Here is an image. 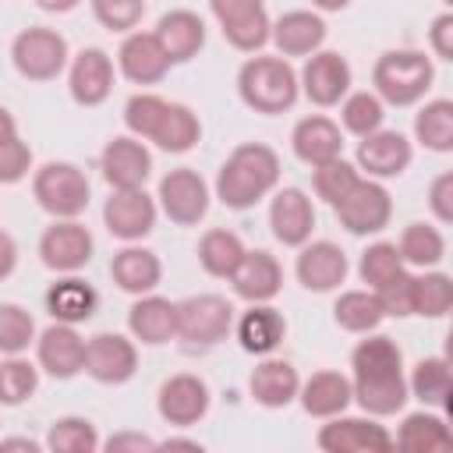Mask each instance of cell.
<instances>
[{"mask_svg": "<svg viewBox=\"0 0 453 453\" xmlns=\"http://www.w3.org/2000/svg\"><path fill=\"white\" fill-rule=\"evenodd\" d=\"M248 389H251V400L269 407V411H280L287 403L297 400V389H301V375L290 361L283 357H262L255 368H251V379H248Z\"/></svg>", "mask_w": 453, "mask_h": 453, "instance_id": "27", "label": "cell"}, {"mask_svg": "<svg viewBox=\"0 0 453 453\" xmlns=\"http://www.w3.org/2000/svg\"><path fill=\"white\" fill-rule=\"evenodd\" d=\"M411 283H414V276L403 269V273L393 276L389 283L375 287V297H379L382 315H393V319H407V315H411Z\"/></svg>", "mask_w": 453, "mask_h": 453, "instance_id": "50", "label": "cell"}, {"mask_svg": "<svg viewBox=\"0 0 453 453\" xmlns=\"http://www.w3.org/2000/svg\"><path fill=\"white\" fill-rule=\"evenodd\" d=\"M110 276H113V283H117L124 294H134V297H138V294H152V290L159 287V280H163V262H159L156 251L127 244V248H120V251L113 255Z\"/></svg>", "mask_w": 453, "mask_h": 453, "instance_id": "31", "label": "cell"}, {"mask_svg": "<svg viewBox=\"0 0 453 453\" xmlns=\"http://www.w3.org/2000/svg\"><path fill=\"white\" fill-rule=\"evenodd\" d=\"M333 319L347 333H372V329H379V322L386 315L379 308L375 290H343L333 304Z\"/></svg>", "mask_w": 453, "mask_h": 453, "instance_id": "40", "label": "cell"}, {"mask_svg": "<svg viewBox=\"0 0 453 453\" xmlns=\"http://www.w3.org/2000/svg\"><path fill=\"white\" fill-rule=\"evenodd\" d=\"M428 46L439 60H453V14L442 11L428 28Z\"/></svg>", "mask_w": 453, "mask_h": 453, "instance_id": "53", "label": "cell"}, {"mask_svg": "<svg viewBox=\"0 0 453 453\" xmlns=\"http://www.w3.org/2000/svg\"><path fill=\"white\" fill-rule=\"evenodd\" d=\"M99 170H103V180L113 188V191H131V188H145L149 173H152V152L145 149L142 138L134 134H120V138H110L103 156H99Z\"/></svg>", "mask_w": 453, "mask_h": 453, "instance_id": "15", "label": "cell"}, {"mask_svg": "<svg viewBox=\"0 0 453 453\" xmlns=\"http://www.w3.org/2000/svg\"><path fill=\"white\" fill-rule=\"evenodd\" d=\"M350 85H354V71L347 57L333 50H315L297 74V88L315 106H336L350 92Z\"/></svg>", "mask_w": 453, "mask_h": 453, "instance_id": "10", "label": "cell"}, {"mask_svg": "<svg viewBox=\"0 0 453 453\" xmlns=\"http://www.w3.org/2000/svg\"><path fill=\"white\" fill-rule=\"evenodd\" d=\"M152 35L159 39V46L170 57V64H188L205 46V21L195 11L177 7V11H166L156 21V32Z\"/></svg>", "mask_w": 453, "mask_h": 453, "instance_id": "28", "label": "cell"}, {"mask_svg": "<svg viewBox=\"0 0 453 453\" xmlns=\"http://www.w3.org/2000/svg\"><path fill=\"white\" fill-rule=\"evenodd\" d=\"M92 234L78 219H53L39 237V258L53 273H78L92 258Z\"/></svg>", "mask_w": 453, "mask_h": 453, "instance_id": "12", "label": "cell"}, {"mask_svg": "<svg viewBox=\"0 0 453 453\" xmlns=\"http://www.w3.org/2000/svg\"><path fill=\"white\" fill-rule=\"evenodd\" d=\"M411 156H414V149H411L407 134L389 131V127H379L357 142V170H365L372 180L400 177L411 166Z\"/></svg>", "mask_w": 453, "mask_h": 453, "instance_id": "18", "label": "cell"}, {"mask_svg": "<svg viewBox=\"0 0 453 453\" xmlns=\"http://www.w3.org/2000/svg\"><path fill=\"white\" fill-rule=\"evenodd\" d=\"M414 138L428 152H449L453 149V103L449 99H428L414 113Z\"/></svg>", "mask_w": 453, "mask_h": 453, "instance_id": "39", "label": "cell"}, {"mask_svg": "<svg viewBox=\"0 0 453 453\" xmlns=\"http://www.w3.org/2000/svg\"><path fill=\"white\" fill-rule=\"evenodd\" d=\"M209 386L205 379L191 375V372H177L170 375L163 386H159V396H156V411L166 425H177V428H191L198 425L205 414H209Z\"/></svg>", "mask_w": 453, "mask_h": 453, "instance_id": "14", "label": "cell"}, {"mask_svg": "<svg viewBox=\"0 0 453 453\" xmlns=\"http://www.w3.org/2000/svg\"><path fill=\"white\" fill-rule=\"evenodd\" d=\"M106 449L110 453H117V449H156V439H149V435H142V432H120V435H110L106 439Z\"/></svg>", "mask_w": 453, "mask_h": 453, "instance_id": "54", "label": "cell"}, {"mask_svg": "<svg viewBox=\"0 0 453 453\" xmlns=\"http://www.w3.org/2000/svg\"><path fill=\"white\" fill-rule=\"evenodd\" d=\"M35 361L53 379H74L85 368V340L74 326L53 322L35 336Z\"/></svg>", "mask_w": 453, "mask_h": 453, "instance_id": "19", "label": "cell"}, {"mask_svg": "<svg viewBox=\"0 0 453 453\" xmlns=\"http://www.w3.org/2000/svg\"><path fill=\"white\" fill-rule=\"evenodd\" d=\"M14 134H18V120H14V113L7 106H0V145L11 142Z\"/></svg>", "mask_w": 453, "mask_h": 453, "instance_id": "56", "label": "cell"}, {"mask_svg": "<svg viewBox=\"0 0 453 453\" xmlns=\"http://www.w3.org/2000/svg\"><path fill=\"white\" fill-rule=\"evenodd\" d=\"M32 170V149L18 134L0 145V184H18Z\"/></svg>", "mask_w": 453, "mask_h": 453, "instance_id": "51", "label": "cell"}, {"mask_svg": "<svg viewBox=\"0 0 453 453\" xmlns=\"http://www.w3.org/2000/svg\"><path fill=\"white\" fill-rule=\"evenodd\" d=\"M156 198H159V209L166 212V219L177 226H195L209 212V184L191 166H177V170L163 173Z\"/></svg>", "mask_w": 453, "mask_h": 453, "instance_id": "8", "label": "cell"}, {"mask_svg": "<svg viewBox=\"0 0 453 453\" xmlns=\"http://www.w3.org/2000/svg\"><path fill=\"white\" fill-rule=\"evenodd\" d=\"M435 81V67L421 50H389L372 67L375 96L386 106H414Z\"/></svg>", "mask_w": 453, "mask_h": 453, "instance_id": "3", "label": "cell"}, {"mask_svg": "<svg viewBox=\"0 0 453 453\" xmlns=\"http://www.w3.org/2000/svg\"><path fill=\"white\" fill-rule=\"evenodd\" d=\"M14 265H18V244L7 230H0V280H7L14 273Z\"/></svg>", "mask_w": 453, "mask_h": 453, "instance_id": "55", "label": "cell"}, {"mask_svg": "<svg viewBox=\"0 0 453 453\" xmlns=\"http://www.w3.org/2000/svg\"><path fill=\"white\" fill-rule=\"evenodd\" d=\"M347 269H350L347 251L333 241H304L297 251V262H294L297 283L315 294L340 290V283L347 280Z\"/></svg>", "mask_w": 453, "mask_h": 453, "instance_id": "16", "label": "cell"}, {"mask_svg": "<svg viewBox=\"0 0 453 453\" xmlns=\"http://www.w3.org/2000/svg\"><path fill=\"white\" fill-rule=\"evenodd\" d=\"M393 446L411 449V453H432V449H449L453 446V432L446 425V418L432 414V411H414L400 421Z\"/></svg>", "mask_w": 453, "mask_h": 453, "instance_id": "34", "label": "cell"}, {"mask_svg": "<svg viewBox=\"0 0 453 453\" xmlns=\"http://www.w3.org/2000/svg\"><path fill=\"white\" fill-rule=\"evenodd\" d=\"M428 209H432V216L446 226V223H453V173L449 170H442L432 184H428Z\"/></svg>", "mask_w": 453, "mask_h": 453, "instance_id": "52", "label": "cell"}, {"mask_svg": "<svg viewBox=\"0 0 453 453\" xmlns=\"http://www.w3.org/2000/svg\"><path fill=\"white\" fill-rule=\"evenodd\" d=\"M32 195H35L39 209L50 212L53 219H78L88 209L92 188H88V177L81 173V166L46 163L32 177Z\"/></svg>", "mask_w": 453, "mask_h": 453, "instance_id": "4", "label": "cell"}, {"mask_svg": "<svg viewBox=\"0 0 453 453\" xmlns=\"http://www.w3.org/2000/svg\"><path fill=\"white\" fill-rule=\"evenodd\" d=\"M297 400H301V407H304L311 418H333V414H343V411L350 407V400H354V393H350V379L340 375V372H329V368H326V372H315L311 379L301 382Z\"/></svg>", "mask_w": 453, "mask_h": 453, "instance_id": "33", "label": "cell"}, {"mask_svg": "<svg viewBox=\"0 0 453 453\" xmlns=\"http://www.w3.org/2000/svg\"><path fill=\"white\" fill-rule=\"evenodd\" d=\"M103 386H120L138 372V347L124 333H96L85 340V368Z\"/></svg>", "mask_w": 453, "mask_h": 453, "instance_id": "13", "label": "cell"}, {"mask_svg": "<svg viewBox=\"0 0 453 453\" xmlns=\"http://www.w3.org/2000/svg\"><path fill=\"white\" fill-rule=\"evenodd\" d=\"M234 333H237V343H241L244 354L265 357V354H273V350L283 343L287 322H283V315H280L269 301H262V304H251V308L234 322Z\"/></svg>", "mask_w": 453, "mask_h": 453, "instance_id": "29", "label": "cell"}, {"mask_svg": "<svg viewBox=\"0 0 453 453\" xmlns=\"http://www.w3.org/2000/svg\"><path fill=\"white\" fill-rule=\"evenodd\" d=\"M234 283V294L248 304H262V301H273L283 287V265L276 262V255L255 248V251H244L241 265L234 269L230 276Z\"/></svg>", "mask_w": 453, "mask_h": 453, "instance_id": "24", "label": "cell"}, {"mask_svg": "<svg viewBox=\"0 0 453 453\" xmlns=\"http://www.w3.org/2000/svg\"><path fill=\"white\" fill-rule=\"evenodd\" d=\"M99 308V294L92 283H85L81 276L67 273L64 280L50 283L46 290V311L53 315V322H67V326H78V322H88Z\"/></svg>", "mask_w": 453, "mask_h": 453, "instance_id": "32", "label": "cell"}, {"mask_svg": "<svg viewBox=\"0 0 453 453\" xmlns=\"http://www.w3.org/2000/svg\"><path fill=\"white\" fill-rule=\"evenodd\" d=\"M350 0H311V7L315 11H326V14H333V11H343Z\"/></svg>", "mask_w": 453, "mask_h": 453, "instance_id": "59", "label": "cell"}, {"mask_svg": "<svg viewBox=\"0 0 453 453\" xmlns=\"http://www.w3.org/2000/svg\"><path fill=\"white\" fill-rule=\"evenodd\" d=\"M269 39L280 57H311L326 42V21L319 11H287L269 25Z\"/></svg>", "mask_w": 453, "mask_h": 453, "instance_id": "25", "label": "cell"}, {"mask_svg": "<svg viewBox=\"0 0 453 453\" xmlns=\"http://www.w3.org/2000/svg\"><path fill=\"white\" fill-rule=\"evenodd\" d=\"M35 343V319L28 308L4 301L0 304V354H25Z\"/></svg>", "mask_w": 453, "mask_h": 453, "instance_id": "45", "label": "cell"}, {"mask_svg": "<svg viewBox=\"0 0 453 453\" xmlns=\"http://www.w3.org/2000/svg\"><path fill=\"white\" fill-rule=\"evenodd\" d=\"M35 389H39V368L21 354H7V361H0V407H18L32 400Z\"/></svg>", "mask_w": 453, "mask_h": 453, "instance_id": "44", "label": "cell"}, {"mask_svg": "<svg viewBox=\"0 0 453 453\" xmlns=\"http://www.w3.org/2000/svg\"><path fill=\"white\" fill-rule=\"evenodd\" d=\"M237 96L248 110L276 117L283 110H290L301 96L297 71L290 67L287 57H251L237 71Z\"/></svg>", "mask_w": 453, "mask_h": 453, "instance_id": "2", "label": "cell"}, {"mask_svg": "<svg viewBox=\"0 0 453 453\" xmlns=\"http://www.w3.org/2000/svg\"><path fill=\"white\" fill-rule=\"evenodd\" d=\"M92 14L103 28L110 32H134L142 14H145V0H92Z\"/></svg>", "mask_w": 453, "mask_h": 453, "instance_id": "48", "label": "cell"}, {"mask_svg": "<svg viewBox=\"0 0 453 453\" xmlns=\"http://www.w3.org/2000/svg\"><path fill=\"white\" fill-rule=\"evenodd\" d=\"M0 449H28V453H35L39 442L35 439H0Z\"/></svg>", "mask_w": 453, "mask_h": 453, "instance_id": "58", "label": "cell"}, {"mask_svg": "<svg viewBox=\"0 0 453 453\" xmlns=\"http://www.w3.org/2000/svg\"><path fill=\"white\" fill-rule=\"evenodd\" d=\"M276 184H280V156L262 142H244L223 159L216 173V198L226 209L241 212L262 202L269 191H276Z\"/></svg>", "mask_w": 453, "mask_h": 453, "instance_id": "1", "label": "cell"}, {"mask_svg": "<svg viewBox=\"0 0 453 453\" xmlns=\"http://www.w3.org/2000/svg\"><path fill=\"white\" fill-rule=\"evenodd\" d=\"M212 18L219 21L223 39L241 50V53H255L269 42V14L262 0H209Z\"/></svg>", "mask_w": 453, "mask_h": 453, "instance_id": "9", "label": "cell"}, {"mask_svg": "<svg viewBox=\"0 0 453 453\" xmlns=\"http://www.w3.org/2000/svg\"><path fill=\"white\" fill-rule=\"evenodd\" d=\"M407 393L418 396L425 407H446V403H449V361H446L442 354L421 357V361L411 368Z\"/></svg>", "mask_w": 453, "mask_h": 453, "instance_id": "38", "label": "cell"}, {"mask_svg": "<svg viewBox=\"0 0 453 453\" xmlns=\"http://www.w3.org/2000/svg\"><path fill=\"white\" fill-rule=\"evenodd\" d=\"M117 67L134 85H156L166 78L170 57L163 53V46L152 32H127L117 50Z\"/></svg>", "mask_w": 453, "mask_h": 453, "instance_id": "22", "label": "cell"}, {"mask_svg": "<svg viewBox=\"0 0 453 453\" xmlns=\"http://www.w3.org/2000/svg\"><path fill=\"white\" fill-rule=\"evenodd\" d=\"M67 57H71L67 39L42 25L21 28L11 42V64L28 81H53L67 67Z\"/></svg>", "mask_w": 453, "mask_h": 453, "instance_id": "5", "label": "cell"}, {"mask_svg": "<svg viewBox=\"0 0 453 453\" xmlns=\"http://www.w3.org/2000/svg\"><path fill=\"white\" fill-rule=\"evenodd\" d=\"M382 120H386V103L375 92H347L340 99V124H343V131L365 138V134L379 131Z\"/></svg>", "mask_w": 453, "mask_h": 453, "instance_id": "43", "label": "cell"}, {"mask_svg": "<svg viewBox=\"0 0 453 453\" xmlns=\"http://www.w3.org/2000/svg\"><path fill=\"white\" fill-rule=\"evenodd\" d=\"M315 170V177H311V184H315V195L319 198H326L329 205H336L357 180H361V173H357V166L354 163H347L343 156H336V159H329V163H319V166H311Z\"/></svg>", "mask_w": 453, "mask_h": 453, "instance_id": "47", "label": "cell"}, {"mask_svg": "<svg viewBox=\"0 0 453 453\" xmlns=\"http://www.w3.org/2000/svg\"><path fill=\"white\" fill-rule=\"evenodd\" d=\"M333 212H336V219H340V226H343L347 234L365 237V234H379V230L389 226V219H393V198H389V191H386L379 180L361 177V180L333 205Z\"/></svg>", "mask_w": 453, "mask_h": 453, "instance_id": "7", "label": "cell"}, {"mask_svg": "<svg viewBox=\"0 0 453 453\" xmlns=\"http://www.w3.org/2000/svg\"><path fill=\"white\" fill-rule=\"evenodd\" d=\"M453 308V280L446 273H421L411 283V315L442 319Z\"/></svg>", "mask_w": 453, "mask_h": 453, "instance_id": "41", "label": "cell"}, {"mask_svg": "<svg viewBox=\"0 0 453 453\" xmlns=\"http://www.w3.org/2000/svg\"><path fill=\"white\" fill-rule=\"evenodd\" d=\"M442 4H453V0H442Z\"/></svg>", "mask_w": 453, "mask_h": 453, "instance_id": "60", "label": "cell"}, {"mask_svg": "<svg viewBox=\"0 0 453 453\" xmlns=\"http://www.w3.org/2000/svg\"><path fill=\"white\" fill-rule=\"evenodd\" d=\"M244 251H248L244 241H241L234 230H223V226L205 230L202 241H198V262H202V269H205L209 276H216V280H230L234 269L241 265Z\"/></svg>", "mask_w": 453, "mask_h": 453, "instance_id": "36", "label": "cell"}, {"mask_svg": "<svg viewBox=\"0 0 453 453\" xmlns=\"http://www.w3.org/2000/svg\"><path fill=\"white\" fill-rule=\"evenodd\" d=\"M156 198L145 195V188H131V191H113L103 205V223L113 237L120 241H142L145 234H152L156 226Z\"/></svg>", "mask_w": 453, "mask_h": 453, "instance_id": "17", "label": "cell"}, {"mask_svg": "<svg viewBox=\"0 0 453 453\" xmlns=\"http://www.w3.org/2000/svg\"><path fill=\"white\" fill-rule=\"evenodd\" d=\"M127 329L145 347L170 343L177 336V304L159 294H138V301L127 308Z\"/></svg>", "mask_w": 453, "mask_h": 453, "instance_id": "26", "label": "cell"}, {"mask_svg": "<svg viewBox=\"0 0 453 453\" xmlns=\"http://www.w3.org/2000/svg\"><path fill=\"white\" fill-rule=\"evenodd\" d=\"M163 96H152V92H138V96H131L127 103H124V124H127V131L134 134V138H149V131H152V124H156V117H159V110H163Z\"/></svg>", "mask_w": 453, "mask_h": 453, "instance_id": "49", "label": "cell"}, {"mask_svg": "<svg viewBox=\"0 0 453 453\" xmlns=\"http://www.w3.org/2000/svg\"><path fill=\"white\" fill-rule=\"evenodd\" d=\"M198 138H202L198 113L191 106H184V103H163V110H159V117H156V124H152V131H149L145 142H152L163 152L180 156V152L195 149Z\"/></svg>", "mask_w": 453, "mask_h": 453, "instance_id": "30", "label": "cell"}, {"mask_svg": "<svg viewBox=\"0 0 453 453\" xmlns=\"http://www.w3.org/2000/svg\"><path fill=\"white\" fill-rule=\"evenodd\" d=\"M396 251L403 258V265H418V269H432L446 258V237L439 234V226L432 223H407Z\"/></svg>", "mask_w": 453, "mask_h": 453, "instance_id": "37", "label": "cell"}, {"mask_svg": "<svg viewBox=\"0 0 453 453\" xmlns=\"http://www.w3.org/2000/svg\"><path fill=\"white\" fill-rule=\"evenodd\" d=\"M350 393L357 407L372 418H389L403 411L407 403V379L403 375H386V379H350Z\"/></svg>", "mask_w": 453, "mask_h": 453, "instance_id": "35", "label": "cell"}, {"mask_svg": "<svg viewBox=\"0 0 453 453\" xmlns=\"http://www.w3.org/2000/svg\"><path fill=\"white\" fill-rule=\"evenodd\" d=\"M403 269H407V265H403L396 244H389V241H375V244H368V248L361 251V262H357V273H361V280L368 283V290L389 283V280L400 276Z\"/></svg>", "mask_w": 453, "mask_h": 453, "instance_id": "46", "label": "cell"}, {"mask_svg": "<svg viewBox=\"0 0 453 453\" xmlns=\"http://www.w3.org/2000/svg\"><path fill=\"white\" fill-rule=\"evenodd\" d=\"M234 329V304L219 294H195L177 301V336L198 347L226 340Z\"/></svg>", "mask_w": 453, "mask_h": 453, "instance_id": "6", "label": "cell"}, {"mask_svg": "<svg viewBox=\"0 0 453 453\" xmlns=\"http://www.w3.org/2000/svg\"><path fill=\"white\" fill-rule=\"evenodd\" d=\"M81 0H35V7H42V11H50V14H67V11H74Z\"/></svg>", "mask_w": 453, "mask_h": 453, "instance_id": "57", "label": "cell"}, {"mask_svg": "<svg viewBox=\"0 0 453 453\" xmlns=\"http://www.w3.org/2000/svg\"><path fill=\"white\" fill-rule=\"evenodd\" d=\"M269 226L273 237L287 248H301L304 241H311L315 230V205L301 188H280L269 202Z\"/></svg>", "mask_w": 453, "mask_h": 453, "instance_id": "20", "label": "cell"}, {"mask_svg": "<svg viewBox=\"0 0 453 453\" xmlns=\"http://www.w3.org/2000/svg\"><path fill=\"white\" fill-rule=\"evenodd\" d=\"M67 88H71V99L78 106H99V103H106L110 92H113V60H110V53L99 50V46L81 50L71 60Z\"/></svg>", "mask_w": 453, "mask_h": 453, "instance_id": "21", "label": "cell"}, {"mask_svg": "<svg viewBox=\"0 0 453 453\" xmlns=\"http://www.w3.org/2000/svg\"><path fill=\"white\" fill-rule=\"evenodd\" d=\"M319 449L326 453H389L393 449V435L386 432V425H379L372 414L368 418H343L333 414L326 418V425L315 435Z\"/></svg>", "mask_w": 453, "mask_h": 453, "instance_id": "11", "label": "cell"}, {"mask_svg": "<svg viewBox=\"0 0 453 453\" xmlns=\"http://www.w3.org/2000/svg\"><path fill=\"white\" fill-rule=\"evenodd\" d=\"M290 149L301 163L308 166H319V163H329L343 152V131L333 117L326 113H311V117H301L290 131Z\"/></svg>", "mask_w": 453, "mask_h": 453, "instance_id": "23", "label": "cell"}, {"mask_svg": "<svg viewBox=\"0 0 453 453\" xmlns=\"http://www.w3.org/2000/svg\"><path fill=\"white\" fill-rule=\"evenodd\" d=\"M103 442H99V432L88 418H78V414H67V418H57L46 432V449L53 453H96Z\"/></svg>", "mask_w": 453, "mask_h": 453, "instance_id": "42", "label": "cell"}]
</instances>
